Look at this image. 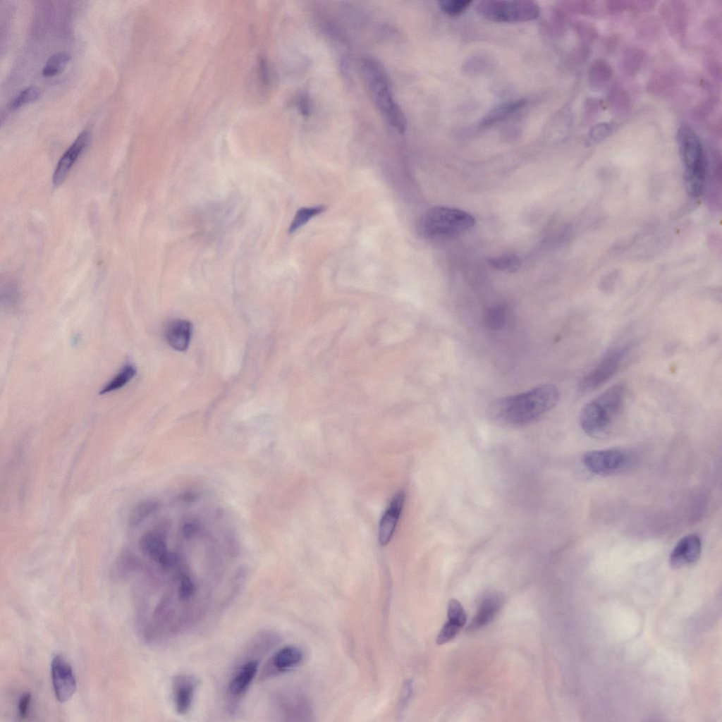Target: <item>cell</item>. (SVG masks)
Wrapping results in <instances>:
<instances>
[{
	"mask_svg": "<svg viewBox=\"0 0 722 722\" xmlns=\"http://www.w3.org/2000/svg\"><path fill=\"white\" fill-rule=\"evenodd\" d=\"M405 499L404 493L400 491L392 499L388 509L381 518L379 526V542L386 545L395 531Z\"/></svg>",
	"mask_w": 722,
	"mask_h": 722,
	"instance_id": "cell-16",
	"label": "cell"
},
{
	"mask_svg": "<svg viewBox=\"0 0 722 722\" xmlns=\"http://www.w3.org/2000/svg\"><path fill=\"white\" fill-rule=\"evenodd\" d=\"M590 75L592 82H604L611 75V68L604 61H598L591 68Z\"/></svg>",
	"mask_w": 722,
	"mask_h": 722,
	"instance_id": "cell-30",
	"label": "cell"
},
{
	"mask_svg": "<svg viewBox=\"0 0 722 722\" xmlns=\"http://www.w3.org/2000/svg\"><path fill=\"white\" fill-rule=\"evenodd\" d=\"M475 224V217L463 210L436 206L422 214L417 224V232L423 239L442 240L459 236Z\"/></svg>",
	"mask_w": 722,
	"mask_h": 722,
	"instance_id": "cell-4",
	"label": "cell"
},
{
	"mask_svg": "<svg viewBox=\"0 0 722 722\" xmlns=\"http://www.w3.org/2000/svg\"><path fill=\"white\" fill-rule=\"evenodd\" d=\"M506 320V310L501 305H496L490 307L486 313L485 322L487 326L492 330H500L502 329Z\"/></svg>",
	"mask_w": 722,
	"mask_h": 722,
	"instance_id": "cell-26",
	"label": "cell"
},
{
	"mask_svg": "<svg viewBox=\"0 0 722 722\" xmlns=\"http://www.w3.org/2000/svg\"><path fill=\"white\" fill-rule=\"evenodd\" d=\"M90 136L88 130L82 131L62 155L53 176V183L55 185L58 186L65 180L75 162L88 146Z\"/></svg>",
	"mask_w": 722,
	"mask_h": 722,
	"instance_id": "cell-11",
	"label": "cell"
},
{
	"mask_svg": "<svg viewBox=\"0 0 722 722\" xmlns=\"http://www.w3.org/2000/svg\"><path fill=\"white\" fill-rule=\"evenodd\" d=\"M503 604V597L497 592L487 594L483 599L479 609L469 624L467 630L475 632L493 620Z\"/></svg>",
	"mask_w": 722,
	"mask_h": 722,
	"instance_id": "cell-15",
	"label": "cell"
},
{
	"mask_svg": "<svg viewBox=\"0 0 722 722\" xmlns=\"http://www.w3.org/2000/svg\"><path fill=\"white\" fill-rule=\"evenodd\" d=\"M472 3V1L447 0L441 1L439 4L441 10L449 16H458L465 11Z\"/></svg>",
	"mask_w": 722,
	"mask_h": 722,
	"instance_id": "cell-28",
	"label": "cell"
},
{
	"mask_svg": "<svg viewBox=\"0 0 722 722\" xmlns=\"http://www.w3.org/2000/svg\"><path fill=\"white\" fill-rule=\"evenodd\" d=\"M51 678L56 699L69 700L76 690V679L71 664L61 655L54 656L51 663Z\"/></svg>",
	"mask_w": 722,
	"mask_h": 722,
	"instance_id": "cell-9",
	"label": "cell"
},
{
	"mask_svg": "<svg viewBox=\"0 0 722 722\" xmlns=\"http://www.w3.org/2000/svg\"><path fill=\"white\" fill-rule=\"evenodd\" d=\"M629 454L621 449L591 451L582 455V463L591 472L599 476L618 473L630 464Z\"/></svg>",
	"mask_w": 722,
	"mask_h": 722,
	"instance_id": "cell-7",
	"label": "cell"
},
{
	"mask_svg": "<svg viewBox=\"0 0 722 722\" xmlns=\"http://www.w3.org/2000/svg\"><path fill=\"white\" fill-rule=\"evenodd\" d=\"M625 397V385L618 384L587 403L579 416L580 424L585 433L594 439L608 436L623 412Z\"/></svg>",
	"mask_w": 722,
	"mask_h": 722,
	"instance_id": "cell-2",
	"label": "cell"
},
{
	"mask_svg": "<svg viewBox=\"0 0 722 722\" xmlns=\"http://www.w3.org/2000/svg\"><path fill=\"white\" fill-rule=\"evenodd\" d=\"M40 90L36 86H29L21 90L12 100L10 104L11 110H16L21 106L31 104L37 101L40 97Z\"/></svg>",
	"mask_w": 722,
	"mask_h": 722,
	"instance_id": "cell-25",
	"label": "cell"
},
{
	"mask_svg": "<svg viewBox=\"0 0 722 722\" xmlns=\"http://www.w3.org/2000/svg\"><path fill=\"white\" fill-rule=\"evenodd\" d=\"M324 209V206L323 205L300 208L296 212L290 224L288 231L289 233H293L295 232L308 222L314 216L322 212Z\"/></svg>",
	"mask_w": 722,
	"mask_h": 722,
	"instance_id": "cell-24",
	"label": "cell"
},
{
	"mask_svg": "<svg viewBox=\"0 0 722 722\" xmlns=\"http://www.w3.org/2000/svg\"><path fill=\"white\" fill-rule=\"evenodd\" d=\"M462 628L460 625L448 620L437 635L436 644H443L451 641L458 635Z\"/></svg>",
	"mask_w": 722,
	"mask_h": 722,
	"instance_id": "cell-31",
	"label": "cell"
},
{
	"mask_svg": "<svg viewBox=\"0 0 722 722\" xmlns=\"http://www.w3.org/2000/svg\"><path fill=\"white\" fill-rule=\"evenodd\" d=\"M71 59L68 51H59L49 57L43 69L42 74L45 77H53L61 73Z\"/></svg>",
	"mask_w": 722,
	"mask_h": 722,
	"instance_id": "cell-21",
	"label": "cell"
},
{
	"mask_svg": "<svg viewBox=\"0 0 722 722\" xmlns=\"http://www.w3.org/2000/svg\"><path fill=\"white\" fill-rule=\"evenodd\" d=\"M158 508L159 503L154 500H147L140 502L135 506L130 513L129 518L130 526H137L149 517V515L154 513Z\"/></svg>",
	"mask_w": 722,
	"mask_h": 722,
	"instance_id": "cell-23",
	"label": "cell"
},
{
	"mask_svg": "<svg viewBox=\"0 0 722 722\" xmlns=\"http://www.w3.org/2000/svg\"><path fill=\"white\" fill-rule=\"evenodd\" d=\"M258 665L257 661L250 660L236 668L227 686V694L231 698L238 699L246 693L257 675Z\"/></svg>",
	"mask_w": 722,
	"mask_h": 722,
	"instance_id": "cell-14",
	"label": "cell"
},
{
	"mask_svg": "<svg viewBox=\"0 0 722 722\" xmlns=\"http://www.w3.org/2000/svg\"><path fill=\"white\" fill-rule=\"evenodd\" d=\"M196 592V587L192 578L185 573H180L178 577V596L181 600H189Z\"/></svg>",
	"mask_w": 722,
	"mask_h": 722,
	"instance_id": "cell-27",
	"label": "cell"
},
{
	"mask_svg": "<svg viewBox=\"0 0 722 722\" xmlns=\"http://www.w3.org/2000/svg\"><path fill=\"white\" fill-rule=\"evenodd\" d=\"M525 103V100L520 99L499 106L498 107L493 109L492 111L484 118L481 122V126H489L498 121L504 119L522 107Z\"/></svg>",
	"mask_w": 722,
	"mask_h": 722,
	"instance_id": "cell-20",
	"label": "cell"
},
{
	"mask_svg": "<svg viewBox=\"0 0 722 722\" xmlns=\"http://www.w3.org/2000/svg\"><path fill=\"white\" fill-rule=\"evenodd\" d=\"M677 141L686 189L690 196L699 197L703 193L706 174V159L702 143L695 131L685 125L678 128Z\"/></svg>",
	"mask_w": 722,
	"mask_h": 722,
	"instance_id": "cell-5",
	"label": "cell"
},
{
	"mask_svg": "<svg viewBox=\"0 0 722 722\" xmlns=\"http://www.w3.org/2000/svg\"><path fill=\"white\" fill-rule=\"evenodd\" d=\"M702 551L700 538L694 534L683 537L675 546L669 556V564L673 568H680L695 563Z\"/></svg>",
	"mask_w": 722,
	"mask_h": 722,
	"instance_id": "cell-10",
	"label": "cell"
},
{
	"mask_svg": "<svg viewBox=\"0 0 722 722\" xmlns=\"http://www.w3.org/2000/svg\"><path fill=\"white\" fill-rule=\"evenodd\" d=\"M628 350L626 347L615 348L581 379L579 387L584 391L599 388L610 379L619 369Z\"/></svg>",
	"mask_w": 722,
	"mask_h": 722,
	"instance_id": "cell-8",
	"label": "cell"
},
{
	"mask_svg": "<svg viewBox=\"0 0 722 722\" xmlns=\"http://www.w3.org/2000/svg\"><path fill=\"white\" fill-rule=\"evenodd\" d=\"M136 368L130 363L124 365L118 372L101 389L99 393L105 394L116 391L126 386L136 374Z\"/></svg>",
	"mask_w": 722,
	"mask_h": 722,
	"instance_id": "cell-19",
	"label": "cell"
},
{
	"mask_svg": "<svg viewBox=\"0 0 722 722\" xmlns=\"http://www.w3.org/2000/svg\"><path fill=\"white\" fill-rule=\"evenodd\" d=\"M559 400V391L552 384H542L527 391L503 397L493 402L490 415L503 422L522 424L553 409Z\"/></svg>",
	"mask_w": 722,
	"mask_h": 722,
	"instance_id": "cell-1",
	"label": "cell"
},
{
	"mask_svg": "<svg viewBox=\"0 0 722 722\" xmlns=\"http://www.w3.org/2000/svg\"><path fill=\"white\" fill-rule=\"evenodd\" d=\"M610 127L606 124H600L592 130V137L596 139H601L609 133Z\"/></svg>",
	"mask_w": 722,
	"mask_h": 722,
	"instance_id": "cell-33",
	"label": "cell"
},
{
	"mask_svg": "<svg viewBox=\"0 0 722 722\" xmlns=\"http://www.w3.org/2000/svg\"><path fill=\"white\" fill-rule=\"evenodd\" d=\"M487 262L491 267L508 273L518 271L521 266L520 259L512 253L489 258L487 259Z\"/></svg>",
	"mask_w": 722,
	"mask_h": 722,
	"instance_id": "cell-22",
	"label": "cell"
},
{
	"mask_svg": "<svg viewBox=\"0 0 722 722\" xmlns=\"http://www.w3.org/2000/svg\"><path fill=\"white\" fill-rule=\"evenodd\" d=\"M303 659L302 651L295 646H286L274 653L270 661L274 672L283 673L299 666Z\"/></svg>",
	"mask_w": 722,
	"mask_h": 722,
	"instance_id": "cell-18",
	"label": "cell"
},
{
	"mask_svg": "<svg viewBox=\"0 0 722 722\" xmlns=\"http://www.w3.org/2000/svg\"><path fill=\"white\" fill-rule=\"evenodd\" d=\"M447 613L448 620L463 627L466 621V614L462 605L458 600L454 599L450 600Z\"/></svg>",
	"mask_w": 722,
	"mask_h": 722,
	"instance_id": "cell-29",
	"label": "cell"
},
{
	"mask_svg": "<svg viewBox=\"0 0 722 722\" xmlns=\"http://www.w3.org/2000/svg\"><path fill=\"white\" fill-rule=\"evenodd\" d=\"M197 531V526L193 523H186L182 529L183 534L185 537H190Z\"/></svg>",
	"mask_w": 722,
	"mask_h": 722,
	"instance_id": "cell-34",
	"label": "cell"
},
{
	"mask_svg": "<svg viewBox=\"0 0 722 722\" xmlns=\"http://www.w3.org/2000/svg\"><path fill=\"white\" fill-rule=\"evenodd\" d=\"M31 698L32 696L30 692H25L22 694L19 698L18 704V716L22 719L26 718L29 715Z\"/></svg>",
	"mask_w": 722,
	"mask_h": 722,
	"instance_id": "cell-32",
	"label": "cell"
},
{
	"mask_svg": "<svg viewBox=\"0 0 722 722\" xmlns=\"http://www.w3.org/2000/svg\"><path fill=\"white\" fill-rule=\"evenodd\" d=\"M197 680L188 674L176 676L172 683L173 700L176 712L186 714L190 709L197 687Z\"/></svg>",
	"mask_w": 722,
	"mask_h": 722,
	"instance_id": "cell-13",
	"label": "cell"
},
{
	"mask_svg": "<svg viewBox=\"0 0 722 722\" xmlns=\"http://www.w3.org/2000/svg\"><path fill=\"white\" fill-rule=\"evenodd\" d=\"M142 551L163 568L168 569L175 565L176 556L167 551L164 537L157 532H149L140 539Z\"/></svg>",
	"mask_w": 722,
	"mask_h": 722,
	"instance_id": "cell-12",
	"label": "cell"
},
{
	"mask_svg": "<svg viewBox=\"0 0 722 722\" xmlns=\"http://www.w3.org/2000/svg\"><path fill=\"white\" fill-rule=\"evenodd\" d=\"M192 332V324L185 319H173L169 322L164 331L168 344L178 351L185 350L190 343Z\"/></svg>",
	"mask_w": 722,
	"mask_h": 722,
	"instance_id": "cell-17",
	"label": "cell"
},
{
	"mask_svg": "<svg viewBox=\"0 0 722 722\" xmlns=\"http://www.w3.org/2000/svg\"><path fill=\"white\" fill-rule=\"evenodd\" d=\"M361 71L374 103L386 120L398 132L406 128V118L394 99L391 85L383 66L376 59L366 57Z\"/></svg>",
	"mask_w": 722,
	"mask_h": 722,
	"instance_id": "cell-3",
	"label": "cell"
},
{
	"mask_svg": "<svg viewBox=\"0 0 722 722\" xmlns=\"http://www.w3.org/2000/svg\"><path fill=\"white\" fill-rule=\"evenodd\" d=\"M478 13L495 22H523L539 16L538 5L530 1H482L477 6Z\"/></svg>",
	"mask_w": 722,
	"mask_h": 722,
	"instance_id": "cell-6",
	"label": "cell"
}]
</instances>
